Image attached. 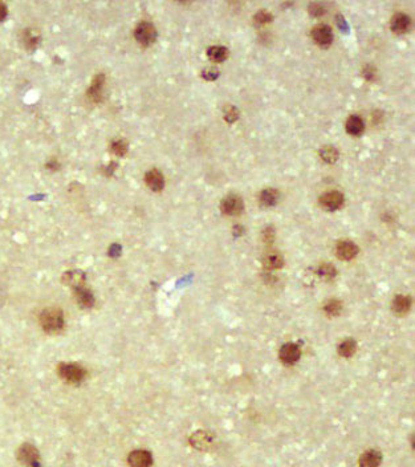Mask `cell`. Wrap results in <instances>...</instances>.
I'll list each match as a JSON object with an SVG mask.
<instances>
[{
  "label": "cell",
  "instance_id": "1",
  "mask_svg": "<svg viewBox=\"0 0 415 467\" xmlns=\"http://www.w3.org/2000/svg\"><path fill=\"white\" fill-rule=\"evenodd\" d=\"M40 324L46 333H57L64 328V315L59 308H46L40 315Z\"/></svg>",
  "mask_w": 415,
  "mask_h": 467
},
{
  "label": "cell",
  "instance_id": "2",
  "mask_svg": "<svg viewBox=\"0 0 415 467\" xmlns=\"http://www.w3.org/2000/svg\"><path fill=\"white\" fill-rule=\"evenodd\" d=\"M57 372H59V375L61 378L69 384H80L87 377V371L81 365H77L73 362H70V364L61 362L57 368Z\"/></svg>",
  "mask_w": 415,
  "mask_h": 467
},
{
  "label": "cell",
  "instance_id": "3",
  "mask_svg": "<svg viewBox=\"0 0 415 467\" xmlns=\"http://www.w3.org/2000/svg\"><path fill=\"white\" fill-rule=\"evenodd\" d=\"M18 459L24 467H42L39 451L31 444H24L19 447Z\"/></svg>",
  "mask_w": 415,
  "mask_h": 467
},
{
  "label": "cell",
  "instance_id": "4",
  "mask_svg": "<svg viewBox=\"0 0 415 467\" xmlns=\"http://www.w3.org/2000/svg\"><path fill=\"white\" fill-rule=\"evenodd\" d=\"M134 37L135 40L143 47L152 46L153 43L155 42L157 39V29L153 25L152 23L148 22H142L139 23L135 29H134Z\"/></svg>",
  "mask_w": 415,
  "mask_h": 467
},
{
  "label": "cell",
  "instance_id": "5",
  "mask_svg": "<svg viewBox=\"0 0 415 467\" xmlns=\"http://www.w3.org/2000/svg\"><path fill=\"white\" fill-rule=\"evenodd\" d=\"M244 205H243V199L236 195V194H231L227 195L223 201L220 202V210L224 215L228 216H236L243 212Z\"/></svg>",
  "mask_w": 415,
  "mask_h": 467
},
{
  "label": "cell",
  "instance_id": "6",
  "mask_svg": "<svg viewBox=\"0 0 415 467\" xmlns=\"http://www.w3.org/2000/svg\"><path fill=\"white\" fill-rule=\"evenodd\" d=\"M344 202L345 198L342 195V192L340 191H329L327 194H324L323 197L320 198V205L323 209L328 211H336L340 210L344 206Z\"/></svg>",
  "mask_w": 415,
  "mask_h": 467
},
{
  "label": "cell",
  "instance_id": "7",
  "mask_svg": "<svg viewBox=\"0 0 415 467\" xmlns=\"http://www.w3.org/2000/svg\"><path fill=\"white\" fill-rule=\"evenodd\" d=\"M301 356V349L297 344L293 343H286L284 344L280 349V360H282L285 365H292L300 360Z\"/></svg>",
  "mask_w": 415,
  "mask_h": 467
},
{
  "label": "cell",
  "instance_id": "8",
  "mask_svg": "<svg viewBox=\"0 0 415 467\" xmlns=\"http://www.w3.org/2000/svg\"><path fill=\"white\" fill-rule=\"evenodd\" d=\"M312 39L320 47L330 46L333 42L332 28L328 27L325 24H320V25L312 29Z\"/></svg>",
  "mask_w": 415,
  "mask_h": 467
},
{
  "label": "cell",
  "instance_id": "9",
  "mask_svg": "<svg viewBox=\"0 0 415 467\" xmlns=\"http://www.w3.org/2000/svg\"><path fill=\"white\" fill-rule=\"evenodd\" d=\"M358 254V247L355 246V243L350 240H341L337 243L336 246V255L341 260H351L354 259Z\"/></svg>",
  "mask_w": 415,
  "mask_h": 467
},
{
  "label": "cell",
  "instance_id": "10",
  "mask_svg": "<svg viewBox=\"0 0 415 467\" xmlns=\"http://www.w3.org/2000/svg\"><path fill=\"white\" fill-rule=\"evenodd\" d=\"M130 467H152L153 457L146 450H135L128 457Z\"/></svg>",
  "mask_w": 415,
  "mask_h": 467
},
{
  "label": "cell",
  "instance_id": "11",
  "mask_svg": "<svg viewBox=\"0 0 415 467\" xmlns=\"http://www.w3.org/2000/svg\"><path fill=\"white\" fill-rule=\"evenodd\" d=\"M411 25V20L410 18L407 16L406 14H395L392 18V22H390V27H392V31L394 33H398V35H402V33H406L409 31V28Z\"/></svg>",
  "mask_w": 415,
  "mask_h": 467
},
{
  "label": "cell",
  "instance_id": "12",
  "mask_svg": "<svg viewBox=\"0 0 415 467\" xmlns=\"http://www.w3.org/2000/svg\"><path fill=\"white\" fill-rule=\"evenodd\" d=\"M145 182L149 186V188H152L153 191H161L162 188L165 187V178H163L161 171L157 169H153L146 173Z\"/></svg>",
  "mask_w": 415,
  "mask_h": 467
},
{
  "label": "cell",
  "instance_id": "13",
  "mask_svg": "<svg viewBox=\"0 0 415 467\" xmlns=\"http://www.w3.org/2000/svg\"><path fill=\"white\" fill-rule=\"evenodd\" d=\"M212 442H214V437L206 433V431H198L190 438V444H193L195 449L199 450L208 449L212 444Z\"/></svg>",
  "mask_w": 415,
  "mask_h": 467
},
{
  "label": "cell",
  "instance_id": "14",
  "mask_svg": "<svg viewBox=\"0 0 415 467\" xmlns=\"http://www.w3.org/2000/svg\"><path fill=\"white\" fill-rule=\"evenodd\" d=\"M74 295H76V300L83 308H92L94 305V298H93V293L89 291L88 288H85L84 285L76 287L74 288Z\"/></svg>",
  "mask_w": 415,
  "mask_h": 467
},
{
  "label": "cell",
  "instance_id": "15",
  "mask_svg": "<svg viewBox=\"0 0 415 467\" xmlns=\"http://www.w3.org/2000/svg\"><path fill=\"white\" fill-rule=\"evenodd\" d=\"M382 462V455L377 450L365 451L360 458V467H378Z\"/></svg>",
  "mask_w": 415,
  "mask_h": 467
},
{
  "label": "cell",
  "instance_id": "16",
  "mask_svg": "<svg viewBox=\"0 0 415 467\" xmlns=\"http://www.w3.org/2000/svg\"><path fill=\"white\" fill-rule=\"evenodd\" d=\"M411 307V299L409 296H405V295H398L394 298L392 304V308L394 313H397L399 316L402 315H406L407 312L410 311Z\"/></svg>",
  "mask_w": 415,
  "mask_h": 467
},
{
  "label": "cell",
  "instance_id": "17",
  "mask_svg": "<svg viewBox=\"0 0 415 467\" xmlns=\"http://www.w3.org/2000/svg\"><path fill=\"white\" fill-rule=\"evenodd\" d=\"M346 132L350 134V136H360L364 133L365 124L360 116H350L348 121H346Z\"/></svg>",
  "mask_w": 415,
  "mask_h": 467
},
{
  "label": "cell",
  "instance_id": "18",
  "mask_svg": "<svg viewBox=\"0 0 415 467\" xmlns=\"http://www.w3.org/2000/svg\"><path fill=\"white\" fill-rule=\"evenodd\" d=\"M104 81H105V76L102 73L97 74L94 80H93L92 85L89 88L88 96L90 100L93 101H100L101 100L102 94V88H104Z\"/></svg>",
  "mask_w": 415,
  "mask_h": 467
},
{
  "label": "cell",
  "instance_id": "19",
  "mask_svg": "<svg viewBox=\"0 0 415 467\" xmlns=\"http://www.w3.org/2000/svg\"><path fill=\"white\" fill-rule=\"evenodd\" d=\"M279 201V191L276 188H264L260 194V203L263 206H275Z\"/></svg>",
  "mask_w": 415,
  "mask_h": 467
},
{
  "label": "cell",
  "instance_id": "20",
  "mask_svg": "<svg viewBox=\"0 0 415 467\" xmlns=\"http://www.w3.org/2000/svg\"><path fill=\"white\" fill-rule=\"evenodd\" d=\"M357 350V343L353 339H346L338 345V354L341 357H351Z\"/></svg>",
  "mask_w": 415,
  "mask_h": 467
},
{
  "label": "cell",
  "instance_id": "21",
  "mask_svg": "<svg viewBox=\"0 0 415 467\" xmlns=\"http://www.w3.org/2000/svg\"><path fill=\"white\" fill-rule=\"evenodd\" d=\"M207 55L214 63H221L228 57V49L220 46L211 47L207 49Z\"/></svg>",
  "mask_w": 415,
  "mask_h": 467
},
{
  "label": "cell",
  "instance_id": "22",
  "mask_svg": "<svg viewBox=\"0 0 415 467\" xmlns=\"http://www.w3.org/2000/svg\"><path fill=\"white\" fill-rule=\"evenodd\" d=\"M324 311H325L328 316H338L342 311V303L340 302V300H337V299H330V300L324 305Z\"/></svg>",
  "mask_w": 415,
  "mask_h": 467
},
{
  "label": "cell",
  "instance_id": "23",
  "mask_svg": "<svg viewBox=\"0 0 415 467\" xmlns=\"http://www.w3.org/2000/svg\"><path fill=\"white\" fill-rule=\"evenodd\" d=\"M320 157L328 163H334L338 160V150L334 146H324L320 150Z\"/></svg>",
  "mask_w": 415,
  "mask_h": 467
},
{
  "label": "cell",
  "instance_id": "24",
  "mask_svg": "<svg viewBox=\"0 0 415 467\" xmlns=\"http://www.w3.org/2000/svg\"><path fill=\"white\" fill-rule=\"evenodd\" d=\"M39 42H40V37H39V33L36 31L28 29V31L23 32V43L27 48H35L39 44Z\"/></svg>",
  "mask_w": 415,
  "mask_h": 467
},
{
  "label": "cell",
  "instance_id": "25",
  "mask_svg": "<svg viewBox=\"0 0 415 467\" xmlns=\"http://www.w3.org/2000/svg\"><path fill=\"white\" fill-rule=\"evenodd\" d=\"M264 266L269 268V270H277V268H282L284 266V260L280 255L272 254V255H268L264 259Z\"/></svg>",
  "mask_w": 415,
  "mask_h": 467
},
{
  "label": "cell",
  "instance_id": "26",
  "mask_svg": "<svg viewBox=\"0 0 415 467\" xmlns=\"http://www.w3.org/2000/svg\"><path fill=\"white\" fill-rule=\"evenodd\" d=\"M64 281L76 288V287L84 285V275L81 272L73 271V272H69V274H66L64 276Z\"/></svg>",
  "mask_w": 415,
  "mask_h": 467
},
{
  "label": "cell",
  "instance_id": "27",
  "mask_svg": "<svg viewBox=\"0 0 415 467\" xmlns=\"http://www.w3.org/2000/svg\"><path fill=\"white\" fill-rule=\"evenodd\" d=\"M318 275L324 278V279L327 280H332L336 278L337 275V271L336 268L332 266V264H329V263H325V264H321L320 268H318Z\"/></svg>",
  "mask_w": 415,
  "mask_h": 467
},
{
  "label": "cell",
  "instance_id": "28",
  "mask_svg": "<svg viewBox=\"0 0 415 467\" xmlns=\"http://www.w3.org/2000/svg\"><path fill=\"white\" fill-rule=\"evenodd\" d=\"M273 16L268 11L263 9V11H259L258 14L254 16V22L256 25H264V24H268L272 22Z\"/></svg>",
  "mask_w": 415,
  "mask_h": 467
},
{
  "label": "cell",
  "instance_id": "29",
  "mask_svg": "<svg viewBox=\"0 0 415 467\" xmlns=\"http://www.w3.org/2000/svg\"><path fill=\"white\" fill-rule=\"evenodd\" d=\"M111 151L117 154V156H125L126 154V151H128V143L122 140H117L111 143Z\"/></svg>",
  "mask_w": 415,
  "mask_h": 467
},
{
  "label": "cell",
  "instance_id": "30",
  "mask_svg": "<svg viewBox=\"0 0 415 467\" xmlns=\"http://www.w3.org/2000/svg\"><path fill=\"white\" fill-rule=\"evenodd\" d=\"M224 118L228 122H235L236 119L239 118V112L235 106H227L226 112H224Z\"/></svg>",
  "mask_w": 415,
  "mask_h": 467
},
{
  "label": "cell",
  "instance_id": "31",
  "mask_svg": "<svg viewBox=\"0 0 415 467\" xmlns=\"http://www.w3.org/2000/svg\"><path fill=\"white\" fill-rule=\"evenodd\" d=\"M325 12H327V11H325V7H324L323 4H320V3H312V4H309V14L312 15V16H323V15H325Z\"/></svg>",
  "mask_w": 415,
  "mask_h": 467
},
{
  "label": "cell",
  "instance_id": "32",
  "mask_svg": "<svg viewBox=\"0 0 415 467\" xmlns=\"http://www.w3.org/2000/svg\"><path fill=\"white\" fill-rule=\"evenodd\" d=\"M219 76V72L215 70V69H208V70H204L203 72V77L206 80H215Z\"/></svg>",
  "mask_w": 415,
  "mask_h": 467
},
{
  "label": "cell",
  "instance_id": "33",
  "mask_svg": "<svg viewBox=\"0 0 415 467\" xmlns=\"http://www.w3.org/2000/svg\"><path fill=\"white\" fill-rule=\"evenodd\" d=\"M7 18V5L0 1V23Z\"/></svg>",
  "mask_w": 415,
  "mask_h": 467
},
{
  "label": "cell",
  "instance_id": "34",
  "mask_svg": "<svg viewBox=\"0 0 415 467\" xmlns=\"http://www.w3.org/2000/svg\"><path fill=\"white\" fill-rule=\"evenodd\" d=\"M273 235H275V234H273V230L272 229H267V231L264 233V240H265L267 243L272 242Z\"/></svg>",
  "mask_w": 415,
  "mask_h": 467
}]
</instances>
